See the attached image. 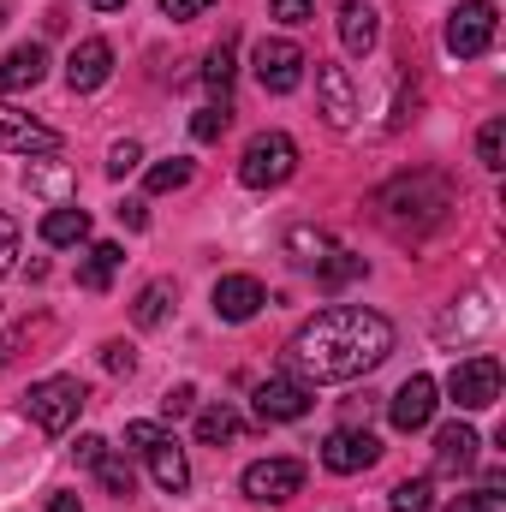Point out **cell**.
<instances>
[{
    "label": "cell",
    "mask_w": 506,
    "mask_h": 512,
    "mask_svg": "<svg viewBox=\"0 0 506 512\" xmlns=\"http://www.w3.org/2000/svg\"><path fill=\"white\" fill-rule=\"evenodd\" d=\"M102 364H108V370H114V376H120V370H137V352H131L126 340H108V346H102Z\"/></svg>",
    "instance_id": "obj_33"
},
{
    "label": "cell",
    "mask_w": 506,
    "mask_h": 512,
    "mask_svg": "<svg viewBox=\"0 0 506 512\" xmlns=\"http://www.w3.org/2000/svg\"><path fill=\"white\" fill-rule=\"evenodd\" d=\"M435 393H441V387L429 382V376H405V382H399V393L387 399V417H393V429H399V435H417V429H429V417H435V405H441Z\"/></svg>",
    "instance_id": "obj_9"
},
{
    "label": "cell",
    "mask_w": 506,
    "mask_h": 512,
    "mask_svg": "<svg viewBox=\"0 0 506 512\" xmlns=\"http://www.w3.org/2000/svg\"><path fill=\"white\" fill-rule=\"evenodd\" d=\"M304 48L292 42V36H262L256 42V84L268 90V96H292L298 84H304Z\"/></svg>",
    "instance_id": "obj_4"
},
{
    "label": "cell",
    "mask_w": 506,
    "mask_h": 512,
    "mask_svg": "<svg viewBox=\"0 0 506 512\" xmlns=\"http://www.w3.org/2000/svg\"><path fill=\"white\" fill-rule=\"evenodd\" d=\"M340 42L346 54H370L381 42V18H376V0H340Z\"/></svg>",
    "instance_id": "obj_16"
},
{
    "label": "cell",
    "mask_w": 506,
    "mask_h": 512,
    "mask_svg": "<svg viewBox=\"0 0 506 512\" xmlns=\"http://www.w3.org/2000/svg\"><path fill=\"white\" fill-rule=\"evenodd\" d=\"M48 78V48L42 42H18L6 60H0V96H24Z\"/></svg>",
    "instance_id": "obj_15"
},
{
    "label": "cell",
    "mask_w": 506,
    "mask_h": 512,
    "mask_svg": "<svg viewBox=\"0 0 506 512\" xmlns=\"http://www.w3.org/2000/svg\"><path fill=\"white\" fill-rule=\"evenodd\" d=\"M120 262H126V251L102 239V245H90V256H84V268H78V280H84L90 292H108V286H114V274H120Z\"/></svg>",
    "instance_id": "obj_20"
},
{
    "label": "cell",
    "mask_w": 506,
    "mask_h": 512,
    "mask_svg": "<svg viewBox=\"0 0 506 512\" xmlns=\"http://www.w3.org/2000/svg\"><path fill=\"white\" fill-rule=\"evenodd\" d=\"M90 6H96V12H120L126 0H90Z\"/></svg>",
    "instance_id": "obj_42"
},
{
    "label": "cell",
    "mask_w": 506,
    "mask_h": 512,
    "mask_svg": "<svg viewBox=\"0 0 506 512\" xmlns=\"http://www.w3.org/2000/svg\"><path fill=\"white\" fill-rule=\"evenodd\" d=\"M227 120H233V108L221 102V108H197V120H191V137L197 143H215L221 131H227Z\"/></svg>",
    "instance_id": "obj_29"
},
{
    "label": "cell",
    "mask_w": 506,
    "mask_h": 512,
    "mask_svg": "<svg viewBox=\"0 0 506 512\" xmlns=\"http://www.w3.org/2000/svg\"><path fill=\"white\" fill-rule=\"evenodd\" d=\"M316 268H322V280H328V286H340V280L364 274V256H352V251H328L322 262H316Z\"/></svg>",
    "instance_id": "obj_28"
},
{
    "label": "cell",
    "mask_w": 506,
    "mask_h": 512,
    "mask_svg": "<svg viewBox=\"0 0 506 512\" xmlns=\"http://www.w3.org/2000/svg\"><path fill=\"white\" fill-rule=\"evenodd\" d=\"M90 239V215L78 203H54L42 215V245H84Z\"/></svg>",
    "instance_id": "obj_19"
},
{
    "label": "cell",
    "mask_w": 506,
    "mask_h": 512,
    "mask_svg": "<svg viewBox=\"0 0 506 512\" xmlns=\"http://www.w3.org/2000/svg\"><path fill=\"white\" fill-rule=\"evenodd\" d=\"M161 435H167L161 423H126V447H137V453H149V447H155Z\"/></svg>",
    "instance_id": "obj_36"
},
{
    "label": "cell",
    "mask_w": 506,
    "mask_h": 512,
    "mask_svg": "<svg viewBox=\"0 0 506 512\" xmlns=\"http://www.w3.org/2000/svg\"><path fill=\"white\" fill-rule=\"evenodd\" d=\"M143 459H149V471H155V483H161L167 495H185V489H191V459H185V447H179L173 435H161Z\"/></svg>",
    "instance_id": "obj_17"
},
{
    "label": "cell",
    "mask_w": 506,
    "mask_h": 512,
    "mask_svg": "<svg viewBox=\"0 0 506 512\" xmlns=\"http://www.w3.org/2000/svg\"><path fill=\"white\" fill-rule=\"evenodd\" d=\"M96 477H102V489H108V495H120V501L137 489V471H131V459H120V453H102Z\"/></svg>",
    "instance_id": "obj_26"
},
{
    "label": "cell",
    "mask_w": 506,
    "mask_h": 512,
    "mask_svg": "<svg viewBox=\"0 0 506 512\" xmlns=\"http://www.w3.org/2000/svg\"><path fill=\"white\" fill-rule=\"evenodd\" d=\"M262 304H268V292H262L256 274H221L215 280V316L221 322H251Z\"/></svg>",
    "instance_id": "obj_14"
},
{
    "label": "cell",
    "mask_w": 506,
    "mask_h": 512,
    "mask_svg": "<svg viewBox=\"0 0 506 512\" xmlns=\"http://www.w3.org/2000/svg\"><path fill=\"white\" fill-rule=\"evenodd\" d=\"M72 453H78V465H90V471H96V465H102V453H108V441H102V435H78V447H72Z\"/></svg>",
    "instance_id": "obj_37"
},
{
    "label": "cell",
    "mask_w": 506,
    "mask_h": 512,
    "mask_svg": "<svg viewBox=\"0 0 506 512\" xmlns=\"http://www.w3.org/2000/svg\"><path fill=\"white\" fill-rule=\"evenodd\" d=\"M447 512H501V495H483V489H477V495H459Z\"/></svg>",
    "instance_id": "obj_38"
},
{
    "label": "cell",
    "mask_w": 506,
    "mask_h": 512,
    "mask_svg": "<svg viewBox=\"0 0 506 512\" xmlns=\"http://www.w3.org/2000/svg\"><path fill=\"white\" fill-rule=\"evenodd\" d=\"M233 72H239V66H233V42H215L209 60H203V78H209V90H215L221 102H227V90H233Z\"/></svg>",
    "instance_id": "obj_23"
},
{
    "label": "cell",
    "mask_w": 506,
    "mask_h": 512,
    "mask_svg": "<svg viewBox=\"0 0 506 512\" xmlns=\"http://www.w3.org/2000/svg\"><path fill=\"white\" fill-rule=\"evenodd\" d=\"M310 382H298V376H268V382H256V417L262 423H298L304 411H310Z\"/></svg>",
    "instance_id": "obj_8"
},
{
    "label": "cell",
    "mask_w": 506,
    "mask_h": 512,
    "mask_svg": "<svg viewBox=\"0 0 506 512\" xmlns=\"http://www.w3.org/2000/svg\"><path fill=\"white\" fill-rule=\"evenodd\" d=\"M191 405H197V387H191V382L167 387V399H161V411H167V417H185V411H191Z\"/></svg>",
    "instance_id": "obj_34"
},
{
    "label": "cell",
    "mask_w": 506,
    "mask_h": 512,
    "mask_svg": "<svg viewBox=\"0 0 506 512\" xmlns=\"http://www.w3.org/2000/svg\"><path fill=\"white\" fill-rule=\"evenodd\" d=\"M477 429L471 423H447L441 435H435V471H471L477 465Z\"/></svg>",
    "instance_id": "obj_18"
},
{
    "label": "cell",
    "mask_w": 506,
    "mask_h": 512,
    "mask_svg": "<svg viewBox=\"0 0 506 512\" xmlns=\"http://www.w3.org/2000/svg\"><path fill=\"white\" fill-rule=\"evenodd\" d=\"M387 352H393V322L364 304H328L286 340V364L298 370V382L370 376L376 364H387Z\"/></svg>",
    "instance_id": "obj_1"
},
{
    "label": "cell",
    "mask_w": 506,
    "mask_h": 512,
    "mask_svg": "<svg viewBox=\"0 0 506 512\" xmlns=\"http://www.w3.org/2000/svg\"><path fill=\"white\" fill-rule=\"evenodd\" d=\"M447 393H453L459 411H489V405L501 399V358H489V352L459 358L453 376H447Z\"/></svg>",
    "instance_id": "obj_5"
},
{
    "label": "cell",
    "mask_w": 506,
    "mask_h": 512,
    "mask_svg": "<svg viewBox=\"0 0 506 512\" xmlns=\"http://www.w3.org/2000/svg\"><path fill=\"white\" fill-rule=\"evenodd\" d=\"M120 221H126L131 233H143V227H149V215H143V203H120Z\"/></svg>",
    "instance_id": "obj_40"
},
{
    "label": "cell",
    "mask_w": 506,
    "mask_h": 512,
    "mask_svg": "<svg viewBox=\"0 0 506 512\" xmlns=\"http://www.w3.org/2000/svg\"><path fill=\"white\" fill-rule=\"evenodd\" d=\"M0 149H6V155H54V149H60V131L42 126V120H30V114H12V108L0 102Z\"/></svg>",
    "instance_id": "obj_12"
},
{
    "label": "cell",
    "mask_w": 506,
    "mask_h": 512,
    "mask_svg": "<svg viewBox=\"0 0 506 512\" xmlns=\"http://www.w3.org/2000/svg\"><path fill=\"white\" fill-rule=\"evenodd\" d=\"M298 489H304V465L298 459H256L251 471H245V495H251L256 507H280Z\"/></svg>",
    "instance_id": "obj_7"
},
{
    "label": "cell",
    "mask_w": 506,
    "mask_h": 512,
    "mask_svg": "<svg viewBox=\"0 0 506 512\" xmlns=\"http://www.w3.org/2000/svg\"><path fill=\"white\" fill-rule=\"evenodd\" d=\"M489 42H495V6L489 0H465L447 12V54L453 60H477V54H489Z\"/></svg>",
    "instance_id": "obj_6"
},
{
    "label": "cell",
    "mask_w": 506,
    "mask_h": 512,
    "mask_svg": "<svg viewBox=\"0 0 506 512\" xmlns=\"http://www.w3.org/2000/svg\"><path fill=\"white\" fill-rule=\"evenodd\" d=\"M48 512H78V495H72V489H60V495H48Z\"/></svg>",
    "instance_id": "obj_41"
},
{
    "label": "cell",
    "mask_w": 506,
    "mask_h": 512,
    "mask_svg": "<svg viewBox=\"0 0 506 512\" xmlns=\"http://www.w3.org/2000/svg\"><path fill=\"white\" fill-rule=\"evenodd\" d=\"M84 382L78 376H42V382H30L24 393V411H30V423L42 429V435H66L72 423H78V411H84Z\"/></svg>",
    "instance_id": "obj_2"
},
{
    "label": "cell",
    "mask_w": 506,
    "mask_h": 512,
    "mask_svg": "<svg viewBox=\"0 0 506 512\" xmlns=\"http://www.w3.org/2000/svg\"><path fill=\"white\" fill-rule=\"evenodd\" d=\"M381 459V441L370 429H334L328 441H322V465L334 471V477H352V471H370Z\"/></svg>",
    "instance_id": "obj_11"
},
{
    "label": "cell",
    "mask_w": 506,
    "mask_h": 512,
    "mask_svg": "<svg viewBox=\"0 0 506 512\" xmlns=\"http://www.w3.org/2000/svg\"><path fill=\"white\" fill-rule=\"evenodd\" d=\"M167 304H173V286H167V280H149V286L137 292V304H131V322H137V328H161V322H167Z\"/></svg>",
    "instance_id": "obj_21"
},
{
    "label": "cell",
    "mask_w": 506,
    "mask_h": 512,
    "mask_svg": "<svg viewBox=\"0 0 506 512\" xmlns=\"http://www.w3.org/2000/svg\"><path fill=\"white\" fill-rule=\"evenodd\" d=\"M12 256H18V221L0 215V280H6V268H12Z\"/></svg>",
    "instance_id": "obj_35"
},
{
    "label": "cell",
    "mask_w": 506,
    "mask_h": 512,
    "mask_svg": "<svg viewBox=\"0 0 506 512\" xmlns=\"http://www.w3.org/2000/svg\"><path fill=\"white\" fill-rule=\"evenodd\" d=\"M387 512H429V477H411L387 495Z\"/></svg>",
    "instance_id": "obj_27"
},
{
    "label": "cell",
    "mask_w": 506,
    "mask_h": 512,
    "mask_svg": "<svg viewBox=\"0 0 506 512\" xmlns=\"http://www.w3.org/2000/svg\"><path fill=\"white\" fill-rule=\"evenodd\" d=\"M137 167H143V143H114V149H108V173H114V179H126V173H137Z\"/></svg>",
    "instance_id": "obj_30"
},
{
    "label": "cell",
    "mask_w": 506,
    "mask_h": 512,
    "mask_svg": "<svg viewBox=\"0 0 506 512\" xmlns=\"http://www.w3.org/2000/svg\"><path fill=\"white\" fill-rule=\"evenodd\" d=\"M501 143H506V126H501V120H489V126H483V137H477V161H483V167H506V161H501Z\"/></svg>",
    "instance_id": "obj_31"
},
{
    "label": "cell",
    "mask_w": 506,
    "mask_h": 512,
    "mask_svg": "<svg viewBox=\"0 0 506 512\" xmlns=\"http://www.w3.org/2000/svg\"><path fill=\"white\" fill-rule=\"evenodd\" d=\"M239 435V411L233 405H209V411H197V441L203 447H227Z\"/></svg>",
    "instance_id": "obj_22"
},
{
    "label": "cell",
    "mask_w": 506,
    "mask_h": 512,
    "mask_svg": "<svg viewBox=\"0 0 506 512\" xmlns=\"http://www.w3.org/2000/svg\"><path fill=\"white\" fill-rule=\"evenodd\" d=\"M191 173H197V167H191L185 155L155 161V167H149V191H155V197H161V191H185V185H191Z\"/></svg>",
    "instance_id": "obj_25"
},
{
    "label": "cell",
    "mask_w": 506,
    "mask_h": 512,
    "mask_svg": "<svg viewBox=\"0 0 506 512\" xmlns=\"http://www.w3.org/2000/svg\"><path fill=\"white\" fill-rule=\"evenodd\" d=\"M114 78V48L102 42V36H84L78 48H72V60H66V84L78 90V96H90V90H102Z\"/></svg>",
    "instance_id": "obj_13"
},
{
    "label": "cell",
    "mask_w": 506,
    "mask_h": 512,
    "mask_svg": "<svg viewBox=\"0 0 506 512\" xmlns=\"http://www.w3.org/2000/svg\"><path fill=\"white\" fill-rule=\"evenodd\" d=\"M209 6H215V0H161V12H167V18H179V24H185V18H197V12H209Z\"/></svg>",
    "instance_id": "obj_39"
},
{
    "label": "cell",
    "mask_w": 506,
    "mask_h": 512,
    "mask_svg": "<svg viewBox=\"0 0 506 512\" xmlns=\"http://www.w3.org/2000/svg\"><path fill=\"white\" fill-rule=\"evenodd\" d=\"M316 96H322V120H328L334 131H352V126H358V90H352L346 66L316 60Z\"/></svg>",
    "instance_id": "obj_10"
},
{
    "label": "cell",
    "mask_w": 506,
    "mask_h": 512,
    "mask_svg": "<svg viewBox=\"0 0 506 512\" xmlns=\"http://www.w3.org/2000/svg\"><path fill=\"white\" fill-rule=\"evenodd\" d=\"M268 12H274L280 24H310V18H316L310 0H268Z\"/></svg>",
    "instance_id": "obj_32"
},
{
    "label": "cell",
    "mask_w": 506,
    "mask_h": 512,
    "mask_svg": "<svg viewBox=\"0 0 506 512\" xmlns=\"http://www.w3.org/2000/svg\"><path fill=\"white\" fill-rule=\"evenodd\" d=\"M286 251L298 256V262H310V268H316L322 256L334 251V239H328L322 227H292V233H286Z\"/></svg>",
    "instance_id": "obj_24"
},
{
    "label": "cell",
    "mask_w": 506,
    "mask_h": 512,
    "mask_svg": "<svg viewBox=\"0 0 506 512\" xmlns=\"http://www.w3.org/2000/svg\"><path fill=\"white\" fill-rule=\"evenodd\" d=\"M292 173H298V143L286 131H256L251 143H245V155H239V179L251 191H274Z\"/></svg>",
    "instance_id": "obj_3"
}]
</instances>
